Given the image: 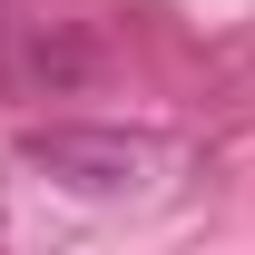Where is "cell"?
<instances>
[{
  "mask_svg": "<svg viewBox=\"0 0 255 255\" xmlns=\"http://www.w3.org/2000/svg\"><path fill=\"white\" fill-rule=\"evenodd\" d=\"M147 137H128V128H30V167L39 177H59V187L79 196H118L147 177Z\"/></svg>",
  "mask_w": 255,
  "mask_h": 255,
  "instance_id": "6da1fadb",
  "label": "cell"
}]
</instances>
